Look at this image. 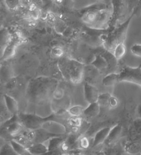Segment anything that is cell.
<instances>
[{"mask_svg": "<svg viewBox=\"0 0 141 155\" xmlns=\"http://www.w3.org/2000/svg\"><path fill=\"white\" fill-rule=\"evenodd\" d=\"M57 87L58 81L56 79L49 77H39L29 82L26 90V97L32 104L44 105L50 101Z\"/></svg>", "mask_w": 141, "mask_h": 155, "instance_id": "obj_1", "label": "cell"}, {"mask_svg": "<svg viewBox=\"0 0 141 155\" xmlns=\"http://www.w3.org/2000/svg\"><path fill=\"white\" fill-rule=\"evenodd\" d=\"M58 65L64 77L72 84H78L82 82L85 70L84 63L74 58L61 57Z\"/></svg>", "mask_w": 141, "mask_h": 155, "instance_id": "obj_2", "label": "cell"}, {"mask_svg": "<svg viewBox=\"0 0 141 155\" xmlns=\"http://www.w3.org/2000/svg\"><path fill=\"white\" fill-rule=\"evenodd\" d=\"M134 15V14H132L125 21L107 34L106 40L103 44V47L106 51L112 52L117 45L122 43H125L128 29Z\"/></svg>", "mask_w": 141, "mask_h": 155, "instance_id": "obj_3", "label": "cell"}, {"mask_svg": "<svg viewBox=\"0 0 141 155\" xmlns=\"http://www.w3.org/2000/svg\"><path fill=\"white\" fill-rule=\"evenodd\" d=\"M125 151L131 154H141V119H136L128 134Z\"/></svg>", "mask_w": 141, "mask_h": 155, "instance_id": "obj_4", "label": "cell"}, {"mask_svg": "<svg viewBox=\"0 0 141 155\" xmlns=\"http://www.w3.org/2000/svg\"><path fill=\"white\" fill-rule=\"evenodd\" d=\"M19 121L23 126L28 130H34L40 128L46 120L53 119L54 115L51 114L48 117H42L35 114L20 113L18 114Z\"/></svg>", "mask_w": 141, "mask_h": 155, "instance_id": "obj_5", "label": "cell"}, {"mask_svg": "<svg viewBox=\"0 0 141 155\" xmlns=\"http://www.w3.org/2000/svg\"><path fill=\"white\" fill-rule=\"evenodd\" d=\"M119 82H129L141 87V65L136 68L123 67L119 73Z\"/></svg>", "mask_w": 141, "mask_h": 155, "instance_id": "obj_6", "label": "cell"}, {"mask_svg": "<svg viewBox=\"0 0 141 155\" xmlns=\"http://www.w3.org/2000/svg\"><path fill=\"white\" fill-rule=\"evenodd\" d=\"M111 6L112 8V18L110 27H115L119 22L124 20L126 16L129 17L127 7L125 0H111Z\"/></svg>", "mask_w": 141, "mask_h": 155, "instance_id": "obj_7", "label": "cell"}, {"mask_svg": "<svg viewBox=\"0 0 141 155\" xmlns=\"http://www.w3.org/2000/svg\"><path fill=\"white\" fill-rule=\"evenodd\" d=\"M23 41L22 35L19 33L12 34L11 41L5 48L3 52L1 54V57L3 60H6L13 57L16 53L17 48Z\"/></svg>", "mask_w": 141, "mask_h": 155, "instance_id": "obj_8", "label": "cell"}, {"mask_svg": "<svg viewBox=\"0 0 141 155\" xmlns=\"http://www.w3.org/2000/svg\"><path fill=\"white\" fill-rule=\"evenodd\" d=\"M26 136L33 143H44L53 137L59 136L50 133L42 128L34 130H29Z\"/></svg>", "mask_w": 141, "mask_h": 155, "instance_id": "obj_9", "label": "cell"}, {"mask_svg": "<svg viewBox=\"0 0 141 155\" xmlns=\"http://www.w3.org/2000/svg\"><path fill=\"white\" fill-rule=\"evenodd\" d=\"M41 128L50 133L59 136H64L67 131L64 125L60 122L54 121L53 119L46 120L43 123Z\"/></svg>", "mask_w": 141, "mask_h": 155, "instance_id": "obj_10", "label": "cell"}, {"mask_svg": "<svg viewBox=\"0 0 141 155\" xmlns=\"http://www.w3.org/2000/svg\"><path fill=\"white\" fill-rule=\"evenodd\" d=\"M84 98L87 102L92 104L98 102L100 94L95 87L86 82L84 85Z\"/></svg>", "mask_w": 141, "mask_h": 155, "instance_id": "obj_11", "label": "cell"}, {"mask_svg": "<svg viewBox=\"0 0 141 155\" xmlns=\"http://www.w3.org/2000/svg\"><path fill=\"white\" fill-rule=\"evenodd\" d=\"M17 116L18 114L13 116V117L11 118V122H6V123H8V124L6 126V131L9 133V134L12 137L15 136L20 134L21 131H22L24 127L23 125L21 124V122L19 121V117L15 120V118H17Z\"/></svg>", "mask_w": 141, "mask_h": 155, "instance_id": "obj_12", "label": "cell"}, {"mask_svg": "<svg viewBox=\"0 0 141 155\" xmlns=\"http://www.w3.org/2000/svg\"><path fill=\"white\" fill-rule=\"evenodd\" d=\"M64 136H54L50 138L48 142V152L46 153L50 154H56V151H58L60 150V147L62 143L65 140L64 139Z\"/></svg>", "mask_w": 141, "mask_h": 155, "instance_id": "obj_13", "label": "cell"}, {"mask_svg": "<svg viewBox=\"0 0 141 155\" xmlns=\"http://www.w3.org/2000/svg\"><path fill=\"white\" fill-rule=\"evenodd\" d=\"M122 131V126L119 124L111 128L108 136L105 143L107 145H111L114 144L120 139Z\"/></svg>", "mask_w": 141, "mask_h": 155, "instance_id": "obj_14", "label": "cell"}, {"mask_svg": "<svg viewBox=\"0 0 141 155\" xmlns=\"http://www.w3.org/2000/svg\"><path fill=\"white\" fill-rule=\"evenodd\" d=\"M3 100L5 105L9 112L12 116L17 115L19 111V105L17 101L13 97L7 94L4 95Z\"/></svg>", "mask_w": 141, "mask_h": 155, "instance_id": "obj_15", "label": "cell"}, {"mask_svg": "<svg viewBox=\"0 0 141 155\" xmlns=\"http://www.w3.org/2000/svg\"><path fill=\"white\" fill-rule=\"evenodd\" d=\"M111 127H107L103 128L102 129L97 131L94 138L92 147H95L103 143H105L111 131Z\"/></svg>", "mask_w": 141, "mask_h": 155, "instance_id": "obj_16", "label": "cell"}, {"mask_svg": "<svg viewBox=\"0 0 141 155\" xmlns=\"http://www.w3.org/2000/svg\"><path fill=\"white\" fill-rule=\"evenodd\" d=\"M91 64L95 67L98 71H101L109 68L108 61L101 54L95 55L94 60L91 61Z\"/></svg>", "mask_w": 141, "mask_h": 155, "instance_id": "obj_17", "label": "cell"}, {"mask_svg": "<svg viewBox=\"0 0 141 155\" xmlns=\"http://www.w3.org/2000/svg\"><path fill=\"white\" fill-rule=\"evenodd\" d=\"M31 154L40 155L46 154L48 152V145L44 143H33L28 148Z\"/></svg>", "mask_w": 141, "mask_h": 155, "instance_id": "obj_18", "label": "cell"}, {"mask_svg": "<svg viewBox=\"0 0 141 155\" xmlns=\"http://www.w3.org/2000/svg\"><path fill=\"white\" fill-rule=\"evenodd\" d=\"M100 105L98 102L89 104V105L84 109L83 114L89 118L97 117L100 111Z\"/></svg>", "mask_w": 141, "mask_h": 155, "instance_id": "obj_19", "label": "cell"}, {"mask_svg": "<svg viewBox=\"0 0 141 155\" xmlns=\"http://www.w3.org/2000/svg\"><path fill=\"white\" fill-rule=\"evenodd\" d=\"M119 73H110L104 77L102 81V84L106 87H114L119 83Z\"/></svg>", "mask_w": 141, "mask_h": 155, "instance_id": "obj_20", "label": "cell"}, {"mask_svg": "<svg viewBox=\"0 0 141 155\" xmlns=\"http://www.w3.org/2000/svg\"><path fill=\"white\" fill-rule=\"evenodd\" d=\"M74 9H83L90 8L99 3L100 0H74Z\"/></svg>", "mask_w": 141, "mask_h": 155, "instance_id": "obj_21", "label": "cell"}, {"mask_svg": "<svg viewBox=\"0 0 141 155\" xmlns=\"http://www.w3.org/2000/svg\"><path fill=\"white\" fill-rule=\"evenodd\" d=\"M13 78V72L9 65H3L1 67V80L3 82L7 83Z\"/></svg>", "mask_w": 141, "mask_h": 155, "instance_id": "obj_22", "label": "cell"}, {"mask_svg": "<svg viewBox=\"0 0 141 155\" xmlns=\"http://www.w3.org/2000/svg\"><path fill=\"white\" fill-rule=\"evenodd\" d=\"M10 143L12 146L14 150L16 152L17 155H29L31 153H29V150L25 146L18 142L17 141L15 140L14 139H12L10 140Z\"/></svg>", "mask_w": 141, "mask_h": 155, "instance_id": "obj_23", "label": "cell"}, {"mask_svg": "<svg viewBox=\"0 0 141 155\" xmlns=\"http://www.w3.org/2000/svg\"><path fill=\"white\" fill-rule=\"evenodd\" d=\"M126 52V45L125 43H122L117 45L111 53L113 54L114 57L117 60H119L125 55Z\"/></svg>", "mask_w": 141, "mask_h": 155, "instance_id": "obj_24", "label": "cell"}, {"mask_svg": "<svg viewBox=\"0 0 141 155\" xmlns=\"http://www.w3.org/2000/svg\"><path fill=\"white\" fill-rule=\"evenodd\" d=\"M11 38L12 34H11L6 29L1 31V54L11 41Z\"/></svg>", "mask_w": 141, "mask_h": 155, "instance_id": "obj_25", "label": "cell"}, {"mask_svg": "<svg viewBox=\"0 0 141 155\" xmlns=\"http://www.w3.org/2000/svg\"><path fill=\"white\" fill-rule=\"evenodd\" d=\"M84 108L81 105H75L70 108L67 112L70 114V116L73 117H79L83 114Z\"/></svg>", "mask_w": 141, "mask_h": 155, "instance_id": "obj_26", "label": "cell"}, {"mask_svg": "<svg viewBox=\"0 0 141 155\" xmlns=\"http://www.w3.org/2000/svg\"><path fill=\"white\" fill-rule=\"evenodd\" d=\"M12 139L17 141L27 148H28L33 144V142L29 139L26 135H22L19 134L15 136L12 137Z\"/></svg>", "mask_w": 141, "mask_h": 155, "instance_id": "obj_27", "label": "cell"}, {"mask_svg": "<svg viewBox=\"0 0 141 155\" xmlns=\"http://www.w3.org/2000/svg\"><path fill=\"white\" fill-rule=\"evenodd\" d=\"M28 18L33 21L37 20L40 16V10L37 8L35 6H32L28 9L27 12Z\"/></svg>", "mask_w": 141, "mask_h": 155, "instance_id": "obj_28", "label": "cell"}, {"mask_svg": "<svg viewBox=\"0 0 141 155\" xmlns=\"http://www.w3.org/2000/svg\"><path fill=\"white\" fill-rule=\"evenodd\" d=\"M112 95L109 93L100 94L98 97V103L100 107H109V101Z\"/></svg>", "mask_w": 141, "mask_h": 155, "instance_id": "obj_29", "label": "cell"}, {"mask_svg": "<svg viewBox=\"0 0 141 155\" xmlns=\"http://www.w3.org/2000/svg\"><path fill=\"white\" fill-rule=\"evenodd\" d=\"M1 154L5 155H17L12 146L9 143H7L2 146L1 148Z\"/></svg>", "mask_w": 141, "mask_h": 155, "instance_id": "obj_30", "label": "cell"}, {"mask_svg": "<svg viewBox=\"0 0 141 155\" xmlns=\"http://www.w3.org/2000/svg\"><path fill=\"white\" fill-rule=\"evenodd\" d=\"M125 3L127 7L128 12L129 16H131L137 6L139 0H125Z\"/></svg>", "mask_w": 141, "mask_h": 155, "instance_id": "obj_31", "label": "cell"}, {"mask_svg": "<svg viewBox=\"0 0 141 155\" xmlns=\"http://www.w3.org/2000/svg\"><path fill=\"white\" fill-rule=\"evenodd\" d=\"M90 146V142L89 139L86 136H82L78 139V148L86 150Z\"/></svg>", "mask_w": 141, "mask_h": 155, "instance_id": "obj_32", "label": "cell"}, {"mask_svg": "<svg viewBox=\"0 0 141 155\" xmlns=\"http://www.w3.org/2000/svg\"><path fill=\"white\" fill-rule=\"evenodd\" d=\"M5 2L10 10H16L21 5L20 0H5Z\"/></svg>", "mask_w": 141, "mask_h": 155, "instance_id": "obj_33", "label": "cell"}, {"mask_svg": "<svg viewBox=\"0 0 141 155\" xmlns=\"http://www.w3.org/2000/svg\"><path fill=\"white\" fill-rule=\"evenodd\" d=\"M51 53L54 57L57 58H60L61 57H62V56L64 54V51L62 47L56 46L53 47L51 49Z\"/></svg>", "mask_w": 141, "mask_h": 155, "instance_id": "obj_34", "label": "cell"}, {"mask_svg": "<svg viewBox=\"0 0 141 155\" xmlns=\"http://www.w3.org/2000/svg\"><path fill=\"white\" fill-rule=\"evenodd\" d=\"M69 124L72 127H81L83 124V120L81 117H73L69 119Z\"/></svg>", "mask_w": 141, "mask_h": 155, "instance_id": "obj_35", "label": "cell"}, {"mask_svg": "<svg viewBox=\"0 0 141 155\" xmlns=\"http://www.w3.org/2000/svg\"><path fill=\"white\" fill-rule=\"evenodd\" d=\"M65 96V91L61 88H57L53 94V97L56 100L62 99Z\"/></svg>", "mask_w": 141, "mask_h": 155, "instance_id": "obj_36", "label": "cell"}, {"mask_svg": "<svg viewBox=\"0 0 141 155\" xmlns=\"http://www.w3.org/2000/svg\"><path fill=\"white\" fill-rule=\"evenodd\" d=\"M131 53L138 57L141 58V44H134L131 48Z\"/></svg>", "mask_w": 141, "mask_h": 155, "instance_id": "obj_37", "label": "cell"}, {"mask_svg": "<svg viewBox=\"0 0 141 155\" xmlns=\"http://www.w3.org/2000/svg\"><path fill=\"white\" fill-rule=\"evenodd\" d=\"M17 79L14 78V77H13L12 79H11L10 81H9L7 83H6V87L8 89H9V90H13L15 88V87H16L17 85Z\"/></svg>", "mask_w": 141, "mask_h": 155, "instance_id": "obj_38", "label": "cell"}, {"mask_svg": "<svg viewBox=\"0 0 141 155\" xmlns=\"http://www.w3.org/2000/svg\"><path fill=\"white\" fill-rule=\"evenodd\" d=\"M118 104H119L118 99L115 97L112 96L109 101V107L112 108H114L118 106Z\"/></svg>", "mask_w": 141, "mask_h": 155, "instance_id": "obj_39", "label": "cell"}, {"mask_svg": "<svg viewBox=\"0 0 141 155\" xmlns=\"http://www.w3.org/2000/svg\"><path fill=\"white\" fill-rule=\"evenodd\" d=\"M133 14L136 15H141V0H139V2L136 7Z\"/></svg>", "mask_w": 141, "mask_h": 155, "instance_id": "obj_40", "label": "cell"}, {"mask_svg": "<svg viewBox=\"0 0 141 155\" xmlns=\"http://www.w3.org/2000/svg\"><path fill=\"white\" fill-rule=\"evenodd\" d=\"M137 114H138V116H139V118H140L141 119V103H140L137 107Z\"/></svg>", "mask_w": 141, "mask_h": 155, "instance_id": "obj_41", "label": "cell"}, {"mask_svg": "<svg viewBox=\"0 0 141 155\" xmlns=\"http://www.w3.org/2000/svg\"><path fill=\"white\" fill-rule=\"evenodd\" d=\"M140 65H141V64H140Z\"/></svg>", "mask_w": 141, "mask_h": 155, "instance_id": "obj_42", "label": "cell"}]
</instances>
